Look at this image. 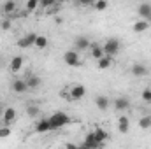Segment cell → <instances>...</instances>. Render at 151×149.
I'll return each mask as SVG.
<instances>
[{"instance_id":"20","label":"cell","mask_w":151,"mask_h":149,"mask_svg":"<svg viewBox=\"0 0 151 149\" xmlns=\"http://www.w3.org/2000/svg\"><path fill=\"white\" fill-rule=\"evenodd\" d=\"M151 23H148V21H144V19H137L135 23H132V30L135 32V34H144L148 28H150Z\"/></svg>"},{"instance_id":"26","label":"cell","mask_w":151,"mask_h":149,"mask_svg":"<svg viewBox=\"0 0 151 149\" xmlns=\"http://www.w3.org/2000/svg\"><path fill=\"white\" fill-rule=\"evenodd\" d=\"M39 5H40V2H39V0H28L25 7H27V11H28V12H35V11L39 9Z\"/></svg>"},{"instance_id":"34","label":"cell","mask_w":151,"mask_h":149,"mask_svg":"<svg viewBox=\"0 0 151 149\" xmlns=\"http://www.w3.org/2000/svg\"><path fill=\"white\" fill-rule=\"evenodd\" d=\"M0 67H2V62H0Z\"/></svg>"},{"instance_id":"10","label":"cell","mask_w":151,"mask_h":149,"mask_svg":"<svg viewBox=\"0 0 151 149\" xmlns=\"http://www.w3.org/2000/svg\"><path fill=\"white\" fill-rule=\"evenodd\" d=\"M23 65H25V60H23V56H12L11 58V62H9V70L12 72V74H18L21 69H23Z\"/></svg>"},{"instance_id":"11","label":"cell","mask_w":151,"mask_h":149,"mask_svg":"<svg viewBox=\"0 0 151 149\" xmlns=\"http://www.w3.org/2000/svg\"><path fill=\"white\" fill-rule=\"evenodd\" d=\"M90 39L88 37H84V35H79V37H76L74 39V46H76V49L74 51H77V53H81V51H88L90 49Z\"/></svg>"},{"instance_id":"8","label":"cell","mask_w":151,"mask_h":149,"mask_svg":"<svg viewBox=\"0 0 151 149\" xmlns=\"http://www.w3.org/2000/svg\"><path fill=\"white\" fill-rule=\"evenodd\" d=\"M83 144H84L88 149H100V148H102V144L97 140V137H95L93 130H91V132H88V133L84 135V140H83Z\"/></svg>"},{"instance_id":"30","label":"cell","mask_w":151,"mask_h":149,"mask_svg":"<svg viewBox=\"0 0 151 149\" xmlns=\"http://www.w3.org/2000/svg\"><path fill=\"white\" fill-rule=\"evenodd\" d=\"M11 25H12V23H11L9 18H5V19L0 21V28H2V30H11Z\"/></svg>"},{"instance_id":"17","label":"cell","mask_w":151,"mask_h":149,"mask_svg":"<svg viewBox=\"0 0 151 149\" xmlns=\"http://www.w3.org/2000/svg\"><path fill=\"white\" fill-rule=\"evenodd\" d=\"M95 105H97L99 111H107L109 105H111V100H109V97H106V95H99V97L95 98Z\"/></svg>"},{"instance_id":"21","label":"cell","mask_w":151,"mask_h":149,"mask_svg":"<svg viewBox=\"0 0 151 149\" xmlns=\"http://www.w3.org/2000/svg\"><path fill=\"white\" fill-rule=\"evenodd\" d=\"M12 90H14L16 93H27V91H28L27 81H25V79H14V81H12Z\"/></svg>"},{"instance_id":"28","label":"cell","mask_w":151,"mask_h":149,"mask_svg":"<svg viewBox=\"0 0 151 149\" xmlns=\"http://www.w3.org/2000/svg\"><path fill=\"white\" fill-rule=\"evenodd\" d=\"M141 98H142V102H146V104H151V88H146V90H142V93H141Z\"/></svg>"},{"instance_id":"18","label":"cell","mask_w":151,"mask_h":149,"mask_svg":"<svg viewBox=\"0 0 151 149\" xmlns=\"http://www.w3.org/2000/svg\"><path fill=\"white\" fill-rule=\"evenodd\" d=\"M93 133H95V137H97V140H99V142H100L102 146L106 144V140H109V133H107V132H106V130H104V128H102L100 125H97V126H95V130H93Z\"/></svg>"},{"instance_id":"13","label":"cell","mask_w":151,"mask_h":149,"mask_svg":"<svg viewBox=\"0 0 151 149\" xmlns=\"http://www.w3.org/2000/svg\"><path fill=\"white\" fill-rule=\"evenodd\" d=\"M34 130L37 132V133H47V132H53V128H51V125H49V119L47 117H44V119H40L35 123V126H34Z\"/></svg>"},{"instance_id":"6","label":"cell","mask_w":151,"mask_h":149,"mask_svg":"<svg viewBox=\"0 0 151 149\" xmlns=\"http://www.w3.org/2000/svg\"><path fill=\"white\" fill-rule=\"evenodd\" d=\"M16 117H18V112L14 107H5L4 109V114H2V123H4V126H11L14 121H16Z\"/></svg>"},{"instance_id":"27","label":"cell","mask_w":151,"mask_h":149,"mask_svg":"<svg viewBox=\"0 0 151 149\" xmlns=\"http://www.w3.org/2000/svg\"><path fill=\"white\" fill-rule=\"evenodd\" d=\"M39 112H40L39 105H28L27 107V116L28 117H35V116H39Z\"/></svg>"},{"instance_id":"14","label":"cell","mask_w":151,"mask_h":149,"mask_svg":"<svg viewBox=\"0 0 151 149\" xmlns=\"http://www.w3.org/2000/svg\"><path fill=\"white\" fill-rule=\"evenodd\" d=\"M113 67H114V58H111V56H102L97 62V69L99 70H109Z\"/></svg>"},{"instance_id":"24","label":"cell","mask_w":151,"mask_h":149,"mask_svg":"<svg viewBox=\"0 0 151 149\" xmlns=\"http://www.w3.org/2000/svg\"><path fill=\"white\" fill-rule=\"evenodd\" d=\"M47 44H49V39L46 37V35H37V40H35L34 46H35L37 49H46Z\"/></svg>"},{"instance_id":"1","label":"cell","mask_w":151,"mask_h":149,"mask_svg":"<svg viewBox=\"0 0 151 149\" xmlns=\"http://www.w3.org/2000/svg\"><path fill=\"white\" fill-rule=\"evenodd\" d=\"M47 119H49V125H51L53 130H60V128H63V126H67V125L72 123V117L67 112H62V111L53 112Z\"/></svg>"},{"instance_id":"23","label":"cell","mask_w":151,"mask_h":149,"mask_svg":"<svg viewBox=\"0 0 151 149\" xmlns=\"http://www.w3.org/2000/svg\"><path fill=\"white\" fill-rule=\"evenodd\" d=\"M137 125H139V128H141V130H148V128H151V114H146V116L139 117Z\"/></svg>"},{"instance_id":"4","label":"cell","mask_w":151,"mask_h":149,"mask_svg":"<svg viewBox=\"0 0 151 149\" xmlns=\"http://www.w3.org/2000/svg\"><path fill=\"white\" fill-rule=\"evenodd\" d=\"M37 35L39 34H35V32H30V34H27V35H23V37L18 39V47L19 49H28V47H32L34 44H35V40H37Z\"/></svg>"},{"instance_id":"32","label":"cell","mask_w":151,"mask_h":149,"mask_svg":"<svg viewBox=\"0 0 151 149\" xmlns=\"http://www.w3.org/2000/svg\"><path fill=\"white\" fill-rule=\"evenodd\" d=\"M65 149H79V146L77 144H72V142H67L65 144Z\"/></svg>"},{"instance_id":"31","label":"cell","mask_w":151,"mask_h":149,"mask_svg":"<svg viewBox=\"0 0 151 149\" xmlns=\"http://www.w3.org/2000/svg\"><path fill=\"white\" fill-rule=\"evenodd\" d=\"M53 5H55L53 0H44V2H40V7H42V9H49V7H53Z\"/></svg>"},{"instance_id":"12","label":"cell","mask_w":151,"mask_h":149,"mask_svg":"<svg viewBox=\"0 0 151 149\" xmlns=\"http://www.w3.org/2000/svg\"><path fill=\"white\" fill-rule=\"evenodd\" d=\"M118 132L123 133V135L130 132V119H128V116L121 114V116L118 117Z\"/></svg>"},{"instance_id":"3","label":"cell","mask_w":151,"mask_h":149,"mask_svg":"<svg viewBox=\"0 0 151 149\" xmlns=\"http://www.w3.org/2000/svg\"><path fill=\"white\" fill-rule=\"evenodd\" d=\"M63 62L69 65V67H81L83 65V58H81V54L74 51V49H70V51H67L65 54H63Z\"/></svg>"},{"instance_id":"33","label":"cell","mask_w":151,"mask_h":149,"mask_svg":"<svg viewBox=\"0 0 151 149\" xmlns=\"http://www.w3.org/2000/svg\"><path fill=\"white\" fill-rule=\"evenodd\" d=\"M2 114H4V109H2V105H0V117H2Z\"/></svg>"},{"instance_id":"15","label":"cell","mask_w":151,"mask_h":149,"mask_svg":"<svg viewBox=\"0 0 151 149\" xmlns=\"http://www.w3.org/2000/svg\"><path fill=\"white\" fill-rule=\"evenodd\" d=\"M90 56H91L93 60L99 62V60L104 56V49H102V46L97 44V42H91V44H90Z\"/></svg>"},{"instance_id":"19","label":"cell","mask_w":151,"mask_h":149,"mask_svg":"<svg viewBox=\"0 0 151 149\" xmlns=\"http://www.w3.org/2000/svg\"><path fill=\"white\" fill-rule=\"evenodd\" d=\"M25 81H27V86H28V90H37L39 86L42 84V79H40L37 74H30L27 79H25Z\"/></svg>"},{"instance_id":"2","label":"cell","mask_w":151,"mask_h":149,"mask_svg":"<svg viewBox=\"0 0 151 149\" xmlns=\"http://www.w3.org/2000/svg\"><path fill=\"white\" fill-rule=\"evenodd\" d=\"M102 49H104V56H111L114 58L119 51H121V40L119 39H107L106 42H104V46H102Z\"/></svg>"},{"instance_id":"16","label":"cell","mask_w":151,"mask_h":149,"mask_svg":"<svg viewBox=\"0 0 151 149\" xmlns=\"http://www.w3.org/2000/svg\"><path fill=\"white\" fill-rule=\"evenodd\" d=\"M114 109L118 112H123V111H127V109H130V100L127 97H118L114 100Z\"/></svg>"},{"instance_id":"5","label":"cell","mask_w":151,"mask_h":149,"mask_svg":"<svg viewBox=\"0 0 151 149\" xmlns=\"http://www.w3.org/2000/svg\"><path fill=\"white\" fill-rule=\"evenodd\" d=\"M67 91H69V95H70V100H83L84 95H86V88H84L83 84H79V82L72 84Z\"/></svg>"},{"instance_id":"9","label":"cell","mask_w":151,"mask_h":149,"mask_svg":"<svg viewBox=\"0 0 151 149\" xmlns=\"http://www.w3.org/2000/svg\"><path fill=\"white\" fill-rule=\"evenodd\" d=\"M130 74L134 75V77H146V75L150 74V69L144 63H134L130 67Z\"/></svg>"},{"instance_id":"25","label":"cell","mask_w":151,"mask_h":149,"mask_svg":"<svg viewBox=\"0 0 151 149\" xmlns=\"http://www.w3.org/2000/svg\"><path fill=\"white\" fill-rule=\"evenodd\" d=\"M91 7H93L95 11H106V9L109 7V2H107V0H97V2L91 4Z\"/></svg>"},{"instance_id":"22","label":"cell","mask_w":151,"mask_h":149,"mask_svg":"<svg viewBox=\"0 0 151 149\" xmlns=\"http://www.w3.org/2000/svg\"><path fill=\"white\" fill-rule=\"evenodd\" d=\"M2 11H4V14H12V12L18 11V4L12 2V0H9V2H5V4L2 5Z\"/></svg>"},{"instance_id":"7","label":"cell","mask_w":151,"mask_h":149,"mask_svg":"<svg viewBox=\"0 0 151 149\" xmlns=\"http://www.w3.org/2000/svg\"><path fill=\"white\" fill-rule=\"evenodd\" d=\"M137 14H139V19H144V21L151 23V4L150 2H142V4H139V7H137Z\"/></svg>"},{"instance_id":"29","label":"cell","mask_w":151,"mask_h":149,"mask_svg":"<svg viewBox=\"0 0 151 149\" xmlns=\"http://www.w3.org/2000/svg\"><path fill=\"white\" fill-rule=\"evenodd\" d=\"M11 135V126H0V139H7Z\"/></svg>"}]
</instances>
